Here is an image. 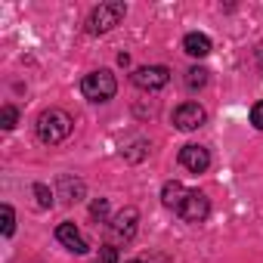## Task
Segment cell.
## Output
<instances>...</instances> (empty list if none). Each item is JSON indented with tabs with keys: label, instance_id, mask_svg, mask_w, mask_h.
<instances>
[{
	"label": "cell",
	"instance_id": "30bf717a",
	"mask_svg": "<svg viewBox=\"0 0 263 263\" xmlns=\"http://www.w3.org/2000/svg\"><path fill=\"white\" fill-rule=\"evenodd\" d=\"M183 50L192 56V59H204L211 53V37L208 34H198V31H189L183 37Z\"/></svg>",
	"mask_w": 263,
	"mask_h": 263
},
{
	"label": "cell",
	"instance_id": "4fadbf2b",
	"mask_svg": "<svg viewBox=\"0 0 263 263\" xmlns=\"http://www.w3.org/2000/svg\"><path fill=\"white\" fill-rule=\"evenodd\" d=\"M204 84H208V68H198V65H195V68L186 71V87H189V90H201Z\"/></svg>",
	"mask_w": 263,
	"mask_h": 263
},
{
	"label": "cell",
	"instance_id": "3957f363",
	"mask_svg": "<svg viewBox=\"0 0 263 263\" xmlns=\"http://www.w3.org/2000/svg\"><path fill=\"white\" fill-rule=\"evenodd\" d=\"M124 13H127V7L121 4V0L99 4V7L90 13V19H87V31H90V34H105V31H111L115 25H121Z\"/></svg>",
	"mask_w": 263,
	"mask_h": 263
},
{
	"label": "cell",
	"instance_id": "277c9868",
	"mask_svg": "<svg viewBox=\"0 0 263 263\" xmlns=\"http://www.w3.org/2000/svg\"><path fill=\"white\" fill-rule=\"evenodd\" d=\"M137 223H140V211L137 208H124L111 217L108 223V238L111 241H130L137 235Z\"/></svg>",
	"mask_w": 263,
	"mask_h": 263
},
{
	"label": "cell",
	"instance_id": "ac0fdd59",
	"mask_svg": "<svg viewBox=\"0 0 263 263\" xmlns=\"http://www.w3.org/2000/svg\"><path fill=\"white\" fill-rule=\"evenodd\" d=\"M99 263H118V248L115 245H102L99 248Z\"/></svg>",
	"mask_w": 263,
	"mask_h": 263
},
{
	"label": "cell",
	"instance_id": "8fae6325",
	"mask_svg": "<svg viewBox=\"0 0 263 263\" xmlns=\"http://www.w3.org/2000/svg\"><path fill=\"white\" fill-rule=\"evenodd\" d=\"M186 192H189V189H186L183 183H177V180L164 183V189H161V201H164V208H171V211H180V204H183Z\"/></svg>",
	"mask_w": 263,
	"mask_h": 263
},
{
	"label": "cell",
	"instance_id": "ba28073f",
	"mask_svg": "<svg viewBox=\"0 0 263 263\" xmlns=\"http://www.w3.org/2000/svg\"><path fill=\"white\" fill-rule=\"evenodd\" d=\"M180 164H183L186 171H192V174H204V171L211 167V155H208L204 146L189 143V146L180 149Z\"/></svg>",
	"mask_w": 263,
	"mask_h": 263
},
{
	"label": "cell",
	"instance_id": "2e32d148",
	"mask_svg": "<svg viewBox=\"0 0 263 263\" xmlns=\"http://www.w3.org/2000/svg\"><path fill=\"white\" fill-rule=\"evenodd\" d=\"M90 217H93V220H99V223H102V220H105V217H108V198H96V201H93V204H90Z\"/></svg>",
	"mask_w": 263,
	"mask_h": 263
},
{
	"label": "cell",
	"instance_id": "9a60e30c",
	"mask_svg": "<svg viewBox=\"0 0 263 263\" xmlns=\"http://www.w3.org/2000/svg\"><path fill=\"white\" fill-rule=\"evenodd\" d=\"M0 217H4V235L10 238V235L16 232V214H13V208L4 204V208H0Z\"/></svg>",
	"mask_w": 263,
	"mask_h": 263
},
{
	"label": "cell",
	"instance_id": "d6986e66",
	"mask_svg": "<svg viewBox=\"0 0 263 263\" xmlns=\"http://www.w3.org/2000/svg\"><path fill=\"white\" fill-rule=\"evenodd\" d=\"M251 124H254L257 130H263V99L251 105Z\"/></svg>",
	"mask_w": 263,
	"mask_h": 263
},
{
	"label": "cell",
	"instance_id": "7a4b0ae2",
	"mask_svg": "<svg viewBox=\"0 0 263 263\" xmlns=\"http://www.w3.org/2000/svg\"><path fill=\"white\" fill-rule=\"evenodd\" d=\"M81 93H84L90 102H108V99L118 93V81H115V74H111L108 68H99V71L84 74Z\"/></svg>",
	"mask_w": 263,
	"mask_h": 263
},
{
	"label": "cell",
	"instance_id": "ffe728a7",
	"mask_svg": "<svg viewBox=\"0 0 263 263\" xmlns=\"http://www.w3.org/2000/svg\"><path fill=\"white\" fill-rule=\"evenodd\" d=\"M127 263H143V260H127Z\"/></svg>",
	"mask_w": 263,
	"mask_h": 263
},
{
	"label": "cell",
	"instance_id": "7c38bea8",
	"mask_svg": "<svg viewBox=\"0 0 263 263\" xmlns=\"http://www.w3.org/2000/svg\"><path fill=\"white\" fill-rule=\"evenodd\" d=\"M84 183L81 180H74V177H59V198H65V201H81L84 198Z\"/></svg>",
	"mask_w": 263,
	"mask_h": 263
},
{
	"label": "cell",
	"instance_id": "52a82bcc",
	"mask_svg": "<svg viewBox=\"0 0 263 263\" xmlns=\"http://www.w3.org/2000/svg\"><path fill=\"white\" fill-rule=\"evenodd\" d=\"M204 121H208V111H204L198 102H183V105L174 111V124H177V130H183V134L198 130Z\"/></svg>",
	"mask_w": 263,
	"mask_h": 263
},
{
	"label": "cell",
	"instance_id": "6da1fadb",
	"mask_svg": "<svg viewBox=\"0 0 263 263\" xmlns=\"http://www.w3.org/2000/svg\"><path fill=\"white\" fill-rule=\"evenodd\" d=\"M71 127H74V121H71L68 111H62V108H47V111H41V118H37V137H41V143L56 146V143L68 140Z\"/></svg>",
	"mask_w": 263,
	"mask_h": 263
},
{
	"label": "cell",
	"instance_id": "5bb4252c",
	"mask_svg": "<svg viewBox=\"0 0 263 263\" xmlns=\"http://www.w3.org/2000/svg\"><path fill=\"white\" fill-rule=\"evenodd\" d=\"M16 121H19L16 105H4V108H0V127H4V130H13V127H16Z\"/></svg>",
	"mask_w": 263,
	"mask_h": 263
},
{
	"label": "cell",
	"instance_id": "8992f818",
	"mask_svg": "<svg viewBox=\"0 0 263 263\" xmlns=\"http://www.w3.org/2000/svg\"><path fill=\"white\" fill-rule=\"evenodd\" d=\"M130 78H134V84L140 90H161L171 81V68H164V65H143V68H137Z\"/></svg>",
	"mask_w": 263,
	"mask_h": 263
},
{
	"label": "cell",
	"instance_id": "e0dca14e",
	"mask_svg": "<svg viewBox=\"0 0 263 263\" xmlns=\"http://www.w3.org/2000/svg\"><path fill=\"white\" fill-rule=\"evenodd\" d=\"M34 195H37V204L41 208H53V192L44 183H34Z\"/></svg>",
	"mask_w": 263,
	"mask_h": 263
},
{
	"label": "cell",
	"instance_id": "9c48e42d",
	"mask_svg": "<svg viewBox=\"0 0 263 263\" xmlns=\"http://www.w3.org/2000/svg\"><path fill=\"white\" fill-rule=\"evenodd\" d=\"M56 238H59L68 251H74V254H87V251H90V248H87V238L78 232L74 223H59V226H56Z\"/></svg>",
	"mask_w": 263,
	"mask_h": 263
},
{
	"label": "cell",
	"instance_id": "5b68a950",
	"mask_svg": "<svg viewBox=\"0 0 263 263\" xmlns=\"http://www.w3.org/2000/svg\"><path fill=\"white\" fill-rule=\"evenodd\" d=\"M177 214H180L186 223H201V220H208V214H211V201H208V195H204V192L189 189Z\"/></svg>",
	"mask_w": 263,
	"mask_h": 263
}]
</instances>
